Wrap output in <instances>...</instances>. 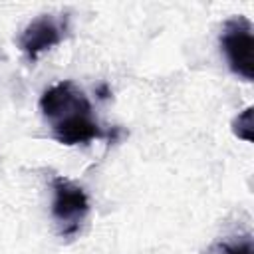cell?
<instances>
[{
  "label": "cell",
  "instance_id": "8992f818",
  "mask_svg": "<svg viewBox=\"0 0 254 254\" xmlns=\"http://www.w3.org/2000/svg\"><path fill=\"white\" fill-rule=\"evenodd\" d=\"M218 252L220 254H254L252 236L246 234L234 242H222V244H218Z\"/></svg>",
  "mask_w": 254,
  "mask_h": 254
},
{
  "label": "cell",
  "instance_id": "5b68a950",
  "mask_svg": "<svg viewBox=\"0 0 254 254\" xmlns=\"http://www.w3.org/2000/svg\"><path fill=\"white\" fill-rule=\"evenodd\" d=\"M232 131L238 139L250 143L252 141V107H246L242 113H238L232 121Z\"/></svg>",
  "mask_w": 254,
  "mask_h": 254
},
{
  "label": "cell",
  "instance_id": "6da1fadb",
  "mask_svg": "<svg viewBox=\"0 0 254 254\" xmlns=\"http://www.w3.org/2000/svg\"><path fill=\"white\" fill-rule=\"evenodd\" d=\"M40 111L54 139L62 145H85L107 135L93 117L87 95L73 81H60L48 87L40 97Z\"/></svg>",
  "mask_w": 254,
  "mask_h": 254
},
{
  "label": "cell",
  "instance_id": "277c9868",
  "mask_svg": "<svg viewBox=\"0 0 254 254\" xmlns=\"http://www.w3.org/2000/svg\"><path fill=\"white\" fill-rule=\"evenodd\" d=\"M67 34V18L65 16H54V14H42L28 22V26L20 34V50L28 56V60H36L42 52L58 46Z\"/></svg>",
  "mask_w": 254,
  "mask_h": 254
},
{
  "label": "cell",
  "instance_id": "3957f363",
  "mask_svg": "<svg viewBox=\"0 0 254 254\" xmlns=\"http://www.w3.org/2000/svg\"><path fill=\"white\" fill-rule=\"evenodd\" d=\"M52 190H54L52 216L58 224L60 234L71 238L79 232L89 212V198L81 187H77L65 177H54Z\"/></svg>",
  "mask_w": 254,
  "mask_h": 254
},
{
  "label": "cell",
  "instance_id": "7a4b0ae2",
  "mask_svg": "<svg viewBox=\"0 0 254 254\" xmlns=\"http://www.w3.org/2000/svg\"><path fill=\"white\" fill-rule=\"evenodd\" d=\"M220 48L226 56L232 73L244 81L254 79V34L252 22L238 14L224 22L220 34Z\"/></svg>",
  "mask_w": 254,
  "mask_h": 254
}]
</instances>
